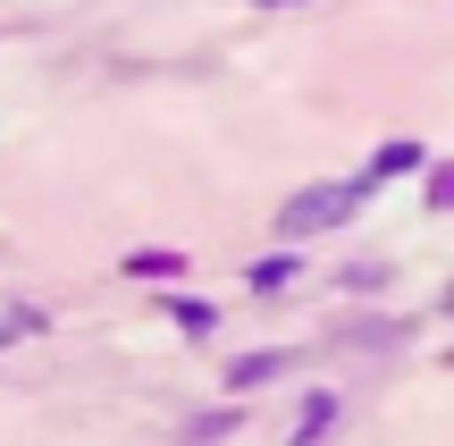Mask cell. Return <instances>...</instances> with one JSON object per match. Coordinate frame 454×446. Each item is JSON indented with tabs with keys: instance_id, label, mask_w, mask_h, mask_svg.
Wrapping results in <instances>:
<instances>
[{
	"instance_id": "1",
	"label": "cell",
	"mask_w": 454,
	"mask_h": 446,
	"mask_svg": "<svg viewBox=\"0 0 454 446\" xmlns=\"http://www.w3.org/2000/svg\"><path fill=\"white\" fill-rule=\"evenodd\" d=\"M345 202H354V194H303V202L286 211V228H320V219H337Z\"/></svg>"
}]
</instances>
